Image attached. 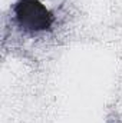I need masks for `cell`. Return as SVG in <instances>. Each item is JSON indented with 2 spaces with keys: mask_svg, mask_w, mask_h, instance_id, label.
I'll use <instances>...</instances> for the list:
<instances>
[{
  "mask_svg": "<svg viewBox=\"0 0 122 123\" xmlns=\"http://www.w3.org/2000/svg\"><path fill=\"white\" fill-rule=\"evenodd\" d=\"M14 13L19 25L25 30L40 31L52 25V14L37 0H20Z\"/></svg>",
  "mask_w": 122,
  "mask_h": 123,
  "instance_id": "cell-1",
  "label": "cell"
}]
</instances>
